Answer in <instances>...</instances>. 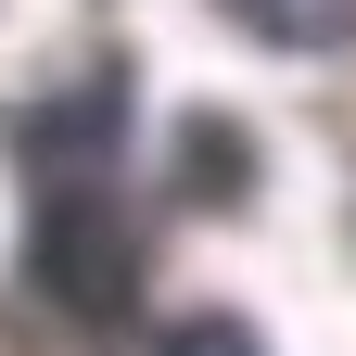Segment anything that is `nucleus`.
<instances>
[{"label": "nucleus", "instance_id": "1", "mask_svg": "<svg viewBox=\"0 0 356 356\" xmlns=\"http://www.w3.org/2000/svg\"><path fill=\"white\" fill-rule=\"evenodd\" d=\"M38 280L51 305L76 318H127V293H140V242H127L115 216V165H38Z\"/></svg>", "mask_w": 356, "mask_h": 356}, {"label": "nucleus", "instance_id": "2", "mask_svg": "<svg viewBox=\"0 0 356 356\" xmlns=\"http://www.w3.org/2000/svg\"><path fill=\"white\" fill-rule=\"evenodd\" d=\"M242 38H267V51H343L356 38V0H216Z\"/></svg>", "mask_w": 356, "mask_h": 356}, {"label": "nucleus", "instance_id": "3", "mask_svg": "<svg viewBox=\"0 0 356 356\" xmlns=\"http://www.w3.org/2000/svg\"><path fill=\"white\" fill-rule=\"evenodd\" d=\"M191 165H204L191 178L204 204H242V127H191Z\"/></svg>", "mask_w": 356, "mask_h": 356}, {"label": "nucleus", "instance_id": "4", "mask_svg": "<svg viewBox=\"0 0 356 356\" xmlns=\"http://www.w3.org/2000/svg\"><path fill=\"white\" fill-rule=\"evenodd\" d=\"M165 356H267V343H254L242 318H178V331H165Z\"/></svg>", "mask_w": 356, "mask_h": 356}]
</instances>
